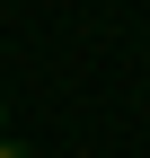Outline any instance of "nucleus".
I'll list each match as a JSON object with an SVG mask.
<instances>
[{
  "instance_id": "f257e3e1",
  "label": "nucleus",
  "mask_w": 150,
  "mask_h": 158,
  "mask_svg": "<svg viewBox=\"0 0 150 158\" xmlns=\"http://www.w3.org/2000/svg\"><path fill=\"white\" fill-rule=\"evenodd\" d=\"M0 158H44V149H27V141H9V132H0Z\"/></svg>"
},
{
  "instance_id": "f03ea898",
  "label": "nucleus",
  "mask_w": 150,
  "mask_h": 158,
  "mask_svg": "<svg viewBox=\"0 0 150 158\" xmlns=\"http://www.w3.org/2000/svg\"><path fill=\"white\" fill-rule=\"evenodd\" d=\"M0 132H9V97H0Z\"/></svg>"
}]
</instances>
